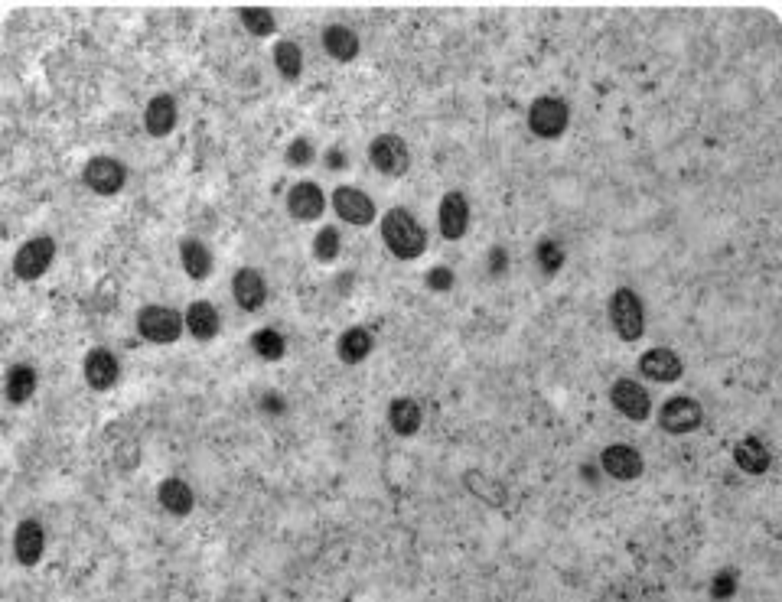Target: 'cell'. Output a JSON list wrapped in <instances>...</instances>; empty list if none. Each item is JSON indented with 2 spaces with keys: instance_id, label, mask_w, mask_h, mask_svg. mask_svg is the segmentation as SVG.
Instances as JSON below:
<instances>
[{
  "instance_id": "30",
  "label": "cell",
  "mask_w": 782,
  "mask_h": 602,
  "mask_svg": "<svg viewBox=\"0 0 782 602\" xmlns=\"http://www.w3.org/2000/svg\"><path fill=\"white\" fill-rule=\"evenodd\" d=\"M339 251H343V238H339V228L323 225L320 232H317V238H313V258L323 261V264H330V261L339 258Z\"/></svg>"
},
{
  "instance_id": "9",
  "label": "cell",
  "mask_w": 782,
  "mask_h": 602,
  "mask_svg": "<svg viewBox=\"0 0 782 602\" xmlns=\"http://www.w3.org/2000/svg\"><path fill=\"white\" fill-rule=\"evenodd\" d=\"M330 199H333V212L346 225L365 228V225L375 222V199L369 196V192H362L356 186H336Z\"/></svg>"
},
{
  "instance_id": "35",
  "label": "cell",
  "mask_w": 782,
  "mask_h": 602,
  "mask_svg": "<svg viewBox=\"0 0 782 602\" xmlns=\"http://www.w3.org/2000/svg\"><path fill=\"white\" fill-rule=\"evenodd\" d=\"M506 251H502V248H493V254H489V271H493V274H506Z\"/></svg>"
},
{
  "instance_id": "7",
  "label": "cell",
  "mask_w": 782,
  "mask_h": 602,
  "mask_svg": "<svg viewBox=\"0 0 782 602\" xmlns=\"http://www.w3.org/2000/svg\"><path fill=\"white\" fill-rule=\"evenodd\" d=\"M704 424V407L688 394L668 397V401L659 407V427L672 437H685V433H695Z\"/></svg>"
},
{
  "instance_id": "32",
  "label": "cell",
  "mask_w": 782,
  "mask_h": 602,
  "mask_svg": "<svg viewBox=\"0 0 782 602\" xmlns=\"http://www.w3.org/2000/svg\"><path fill=\"white\" fill-rule=\"evenodd\" d=\"M313 157H317V150H313V144H310L307 137L290 140V147H287V153H284L287 166H310Z\"/></svg>"
},
{
  "instance_id": "4",
  "label": "cell",
  "mask_w": 782,
  "mask_h": 602,
  "mask_svg": "<svg viewBox=\"0 0 782 602\" xmlns=\"http://www.w3.org/2000/svg\"><path fill=\"white\" fill-rule=\"evenodd\" d=\"M571 127V108L558 95H541L528 108V131L541 140H558Z\"/></svg>"
},
{
  "instance_id": "2",
  "label": "cell",
  "mask_w": 782,
  "mask_h": 602,
  "mask_svg": "<svg viewBox=\"0 0 782 602\" xmlns=\"http://www.w3.org/2000/svg\"><path fill=\"white\" fill-rule=\"evenodd\" d=\"M610 323L623 342H639L646 336V306L633 287H620L610 297Z\"/></svg>"
},
{
  "instance_id": "34",
  "label": "cell",
  "mask_w": 782,
  "mask_h": 602,
  "mask_svg": "<svg viewBox=\"0 0 782 602\" xmlns=\"http://www.w3.org/2000/svg\"><path fill=\"white\" fill-rule=\"evenodd\" d=\"M427 290H434V293H444V290H450L453 287V271L450 267H431L427 271Z\"/></svg>"
},
{
  "instance_id": "13",
  "label": "cell",
  "mask_w": 782,
  "mask_h": 602,
  "mask_svg": "<svg viewBox=\"0 0 782 602\" xmlns=\"http://www.w3.org/2000/svg\"><path fill=\"white\" fill-rule=\"evenodd\" d=\"M326 212V196L313 179H300L287 192V215L297 222H313Z\"/></svg>"
},
{
  "instance_id": "20",
  "label": "cell",
  "mask_w": 782,
  "mask_h": 602,
  "mask_svg": "<svg viewBox=\"0 0 782 602\" xmlns=\"http://www.w3.org/2000/svg\"><path fill=\"white\" fill-rule=\"evenodd\" d=\"M320 40H323L326 56L336 59V62H352V59H359V53H362L359 33L352 27H346V23H330V27L323 30Z\"/></svg>"
},
{
  "instance_id": "17",
  "label": "cell",
  "mask_w": 782,
  "mask_h": 602,
  "mask_svg": "<svg viewBox=\"0 0 782 602\" xmlns=\"http://www.w3.org/2000/svg\"><path fill=\"white\" fill-rule=\"evenodd\" d=\"M14 554L23 567H36L46 554V531L36 518H23L14 534Z\"/></svg>"
},
{
  "instance_id": "14",
  "label": "cell",
  "mask_w": 782,
  "mask_h": 602,
  "mask_svg": "<svg viewBox=\"0 0 782 602\" xmlns=\"http://www.w3.org/2000/svg\"><path fill=\"white\" fill-rule=\"evenodd\" d=\"M639 375L659 384H672L685 375V362H681L678 352L665 349V345H655V349L639 355Z\"/></svg>"
},
{
  "instance_id": "5",
  "label": "cell",
  "mask_w": 782,
  "mask_h": 602,
  "mask_svg": "<svg viewBox=\"0 0 782 602\" xmlns=\"http://www.w3.org/2000/svg\"><path fill=\"white\" fill-rule=\"evenodd\" d=\"M82 183L95 192V196H118V192L128 186V166H124L118 157L111 153H98L85 166H82Z\"/></svg>"
},
{
  "instance_id": "27",
  "label": "cell",
  "mask_w": 782,
  "mask_h": 602,
  "mask_svg": "<svg viewBox=\"0 0 782 602\" xmlns=\"http://www.w3.org/2000/svg\"><path fill=\"white\" fill-rule=\"evenodd\" d=\"M274 66L281 72V79L287 82H297L300 72H304V53L294 40H281L274 46Z\"/></svg>"
},
{
  "instance_id": "24",
  "label": "cell",
  "mask_w": 782,
  "mask_h": 602,
  "mask_svg": "<svg viewBox=\"0 0 782 602\" xmlns=\"http://www.w3.org/2000/svg\"><path fill=\"white\" fill-rule=\"evenodd\" d=\"M180 264L189 280H209L212 267H216V261H212V251L206 241L199 238H183L180 241Z\"/></svg>"
},
{
  "instance_id": "29",
  "label": "cell",
  "mask_w": 782,
  "mask_h": 602,
  "mask_svg": "<svg viewBox=\"0 0 782 602\" xmlns=\"http://www.w3.org/2000/svg\"><path fill=\"white\" fill-rule=\"evenodd\" d=\"M251 349H255V355L264 358V362H277V358H284L287 342L277 329H258L255 336H251Z\"/></svg>"
},
{
  "instance_id": "23",
  "label": "cell",
  "mask_w": 782,
  "mask_h": 602,
  "mask_svg": "<svg viewBox=\"0 0 782 602\" xmlns=\"http://www.w3.org/2000/svg\"><path fill=\"white\" fill-rule=\"evenodd\" d=\"M372 352H375V336H372V329H365V326H349L336 342L339 362H346V365H359Z\"/></svg>"
},
{
  "instance_id": "25",
  "label": "cell",
  "mask_w": 782,
  "mask_h": 602,
  "mask_svg": "<svg viewBox=\"0 0 782 602\" xmlns=\"http://www.w3.org/2000/svg\"><path fill=\"white\" fill-rule=\"evenodd\" d=\"M388 424L398 437H414L424 424L421 404L414 401V397H395V401L388 404Z\"/></svg>"
},
{
  "instance_id": "12",
  "label": "cell",
  "mask_w": 782,
  "mask_h": 602,
  "mask_svg": "<svg viewBox=\"0 0 782 602\" xmlns=\"http://www.w3.org/2000/svg\"><path fill=\"white\" fill-rule=\"evenodd\" d=\"M600 466L616 482H633V479L642 476V469H646V459H642V453L636 450V446L610 443L607 450L600 453Z\"/></svg>"
},
{
  "instance_id": "33",
  "label": "cell",
  "mask_w": 782,
  "mask_h": 602,
  "mask_svg": "<svg viewBox=\"0 0 782 602\" xmlns=\"http://www.w3.org/2000/svg\"><path fill=\"white\" fill-rule=\"evenodd\" d=\"M737 593V573L734 570H717L711 580V596L714 599H730Z\"/></svg>"
},
{
  "instance_id": "6",
  "label": "cell",
  "mask_w": 782,
  "mask_h": 602,
  "mask_svg": "<svg viewBox=\"0 0 782 602\" xmlns=\"http://www.w3.org/2000/svg\"><path fill=\"white\" fill-rule=\"evenodd\" d=\"M369 160L382 176L401 179L411 170V150L405 144V137L398 134H378L369 144Z\"/></svg>"
},
{
  "instance_id": "10",
  "label": "cell",
  "mask_w": 782,
  "mask_h": 602,
  "mask_svg": "<svg viewBox=\"0 0 782 602\" xmlns=\"http://www.w3.org/2000/svg\"><path fill=\"white\" fill-rule=\"evenodd\" d=\"M437 228L444 241H460L466 232H470V199L463 196L460 189L444 192L437 206Z\"/></svg>"
},
{
  "instance_id": "19",
  "label": "cell",
  "mask_w": 782,
  "mask_h": 602,
  "mask_svg": "<svg viewBox=\"0 0 782 602\" xmlns=\"http://www.w3.org/2000/svg\"><path fill=\"white\" fill-rule=\"evenodd\" d=\"M183 319H186V332L193 336L196 342H212L219 336V329H222V316H219V310L212 306L209 300H196V303H189L186 306V313H183Z\"/></svg>"
},
{
  "instance_id": "21",
  "label": "cell",
  "mask_w": 782,
  "mask_h": 602,
  "mask_svg": "<svg viewBox=\"0 0 782 602\" xmlns=\"http://www.w3.org/2000/svg\"><path fill=\"white\" fill-rule=\"evenodd\" d=\"M734 463L740 472H747V476H763V472H769V466H773V453H769V446L760 437H743L734 446Z\"/></svg>"
},
{
  "instance_id": "1",
  "label": "cell",
  "mask_w": 782,
  "mask_h": 602,
  "mask_svg": "<svg viewBox=\"0 0 782 602\" xmlns=\"http://www.w3.org/2000/svg\"><path fill=\"white\" fill-rule=\"evenodd\" d=\"M382 241L398 261H414L427 251V232L405 206H391L382 215Z\"/></svg>"
},
{
  "instance_id": "11",
  "label": "cell",
  "mask_w": 782,
  "mask_h": 602,
  "mask_svg": "<svg viewBox=\"0 0 782 602\" xmlns=\"http://www.w3.org/2000/svg\"><path fill=\"white\" fill-rule=\"evenodd\" d=\"M610 404L620 411L626 420H636V424H642V420H649V414H652V397H649V391L642 388L639 381H633V378H620V381H613V388H610Z\"/></svg>"
},
{
  "instance_id": "3",
  "label": "cell",
  "mask_w": 782,
  "mask_h": 602,
  "mask_svg": "<svg viewBox=\"0 0 782 602\" xmlns=\"http://www.w3.org/2000/svg\"><path fill=\"white\" fill-rule=\"evenodd\" d=\"M186 319L180 310L173 306H160V303H147L141 313H137V332H141L144 342L154 345H170L183 336Z\"/></svg>"
},
{
  "instance_id": "16",
  "label": "cell",
  "mask_w": 782,
  "mask_h": 602,
  "mask_svg": "<svg viewBox=\"0 0 782 602\" xmlns=\"http://www.w3.org/2000/svg\"><path fill=\"white\" fill-rule=\"evenodd\" d=\"M82 375L92 391H111L121 378V365L111 349H92L82 362Z\"/></svg>"
},
{
  "instance_id": "8",
  "label": "cell",
  "mask_w": 782,
  "mask_h": 602,
  "mask_svg": "<svg viewBox=\"0 0 782 602\" xmlns=\"http://www.w3.org/2000/svg\"><path fill=\"white\" fill-rule=\"evenodd\" d=\"M56 261V241L49 235H36L23 241L20 251L14 254V274L20 280H40Z\"/></svg>"
},
{
  "instance_id": "18",
  "label": "cell",
  "mask_w": 782,
  "mask_h": 602,
  "mask_svg": "<svg viewBox=\"0 0 782 602\" xmlns=\"http://www.w3.org/2000/svg\"><path fill=\"white\" fill-rule=\"evenodd\" d=\"M176 121H180V111H176V101L173 95L160 92L147 101L144 108V131L150 137H170L176 131Z\"/></svg>"
},
{
  "instance_id": "36",
  "label": "cell",
  "mask_w": 782,
  "mask_h": 602,
  "mask_svg": "<svg viewBox=\"0 0 782 602\" xmlns=\"http://www.w3.org/2000/svg\"><path fill=\"white\" fill-rule=\"evenodd\" d=\"M326 163H330V166H346V153H343V150H330Z\"/></svg>"
},
{
  "instance_id": "22",
  "label": "cell",
  "mask_w": 782,
  "mask_h": 602,
  "mask_svg": "<svg viewBox=\"0 0 782 602\" xmlns=\"http://www.w3.org/2000/svg\"><path fill=\"white\" fill-rule=\"evenodd\" d=\"M157 502L163 511H170V515L186 518V515H193L196 495L189 489V482H183V479H163L157 485Z\"/></svg>"
},
{
  "instance_id": "28",
  "label": "cell",
  "mask_w": 782,
  "mask_h": 602,
  "mask_svg": "<svg viewBox=\"0 0 782 602\" xmlns=\"http://www.w3.org/2000/svg\"><path fill=\"white\" fill-rule=\"evenodd\" d=\"M238 23H242L251 36H258V40L277 33V20L268 7H238Z\"/></svg>"
},
{
  "instance_id": "26",
  "label": "cell",
  "mask_w": 782,
  "mask_h": 602,
  "mask_svg": "<svg viewBox=\"0 0 782 602\" xmlns=\"http://www.w3.org/2000/svg\"><path fill=\"white\" fill-rule=\"evenodd\" d=\"M36 384H40V375H36L33 365H27V362L14 365L7 371V384H4L7 401L10 404H27L30 397L36 394Z\"/></svg>"
},
{
  "instance_id": "31",
  "label": "cell",
  "mask_w": 782,
  "mask_h": 602,
  "mask_svg": "<svg viewBox=\"0 0 782 602\" xmlns=\"http://www.w3.org/2000/svg\"><path fill=\"white\" fill-rule=\"evenodd\" d=\"M535 254H538V267H541V274H545V277H554L564 267V261H567L564 248L558 245V241H551V238L541 241Z\"/></svg>"
},
{
  "instance_id": "15",
  "label": "cell",
  "mask_w": 782,
  "mask_h": 602,
  "mask_svg": "<svg viewBox=\"0 0 782 602\" xmlns=\"http://www.w3.org/2000/svg\"><path fill=\"white\" fill-rule=\"evenodd\" d=\"M232 297L245 313H258L268 303V280L258 267H238L232 277Z\"/></svg>"
}]
</instances>
